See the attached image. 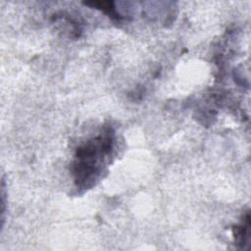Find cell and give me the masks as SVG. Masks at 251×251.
I'll use <instances>...</instances> for the list:
<instances>
[{
	"label": "cell",
	"mask_w": 251,
	"mask_h": 251,
	"mask_svg": "<svg viewBox=\"0 0 251 251\" xmlns=\"http://www.w3.org/2000/svg\"><path fill=\"white\" fill-rule=\"evenodd\" d=\"M113 133L108 128L76 150L74 174L78 186L89 187L97 178L103 159L112 151Z\"/></svg>",
	"instance_id": "6da1fadb"
}]
</instances>
